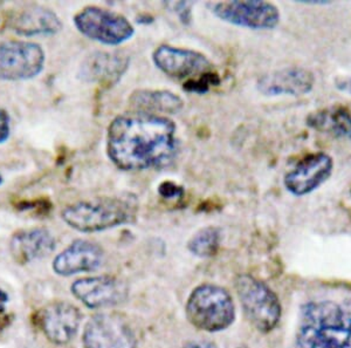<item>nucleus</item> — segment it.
<instances>
[{
  "label": "nucleus",
  "instance_id": "26",
  "mask_svg": "<svg viewBox=\"0 0 351 348\" xmlns=\"http://www.w3.org/2000/svg\"><path fill=\"white\" fill-rule=\"evenodd\" d=\"M182 348H219L216 344H213L211 341L196 340L190 341L188 344L184 345Z\"/></svg>",
  "mask_w": 351,
  "mask_h": 348
},
{
  "label": "nucleus",
  "instance_id": "2",
  "mask_svg": "<svg viewBox=\"0 0 351 348\" xmlns=\"http://www.w3.org/2000/svg\"><path fill=\"white\" fill-rule=\"evenodd\" d=\"M298 345L300 348H351V299L304 305Z\"/></svg>",
  "mask_w": 351,
  "mask_h": 348
},
{
  "label": "nucleus",
  "instance_id": "5",
  "mask_svg": "<svg viewBox=\"0 0 351 348\" xmlns=\"http://www.w3.org/2000/svg\"><path fill=\"white\" fill-rule=\"evenodd\" d=\"M236 290L248 321L260 332L273 331L281 319V304L276 293L250 275L237 277Z\"/></svg>",
  "mask_w": 351,
  "mask_h": 348
},
{
  "label": "nucleus",
  "instance_id": "24",
  "mask_svg": "<svg viewBox=\"0 0 351 348\" xmlns=\"http://www.w3.org/2000/svg\"><path fill=\"white\" fill-rule=\"evenodd\" d=\"M11 134V121L8 113L0 108V143H4L8 140Z\"/></svg>",
  "mask_w": 351,
  "mask_h": 348
},
{
  "label": "nucleus",
  "instance_id": "6",
  "mask_svg": "<svg viewBox=\"0 0 351 348\" xmlns=\"http://www.w3.org/2000/svg\"><path fill=\"white\" fill-rule=\"evenodd\" d=\"M73 21L81 34L108 46L123 44L135 34V28L125 16L99 6L84 8Z\"/></svg>",
  "mask_w": 351,
  "mask_h": 348
},
{
  "label": "nucleus",
  "instance_id": "27",
  "mask_svg": "<svg viewBox=\"0 0 351 348\" xmlns=\"http://www.w3.org/2000/svg\"><path fill=\"white\" fill-rule=\"evenodd\" d=\"M8 301V293L3 291L1 288H0V313L3 312L5 310V305Z\"/></svg>",
  "mask_w": 351,
  "mask_h": 348
},
{
  "label": "nucleus",
  "instance_id": "13",
  "mask_svg": "<svg viewBox=\"0 0 351 348\" xmlns=\"http://www.w3.org/2000/svg\"><path fill=\"white\" fill-rule=\"evenodd\" d=\"M82 323V314L75 305L67 301L48 304L39 314V326L44 336L54 345H67L75 338Z\"/></svg>",
  "mask_w": 351,
  "mask_h": 348
},
{
  "label": "nucleus",
  "instance_id": "4",
  "mask_svg": "<svg viewBox=\"0 0 351 348\" xmlns=\"http://www.w3.org/2000/svg\"><path fill=\"white\" fill-rule=\"evenodd\" d=\"M185 313L190 324L204 332H220L236 321L233 298L226 288L216 284L197 286L189 296Z\"/></svg>",
  "mask_w": 351,
  "mask_h": 348
},
{
  "label": "nucleus",
  "instance_id": "22",
  "mask_svg": "<svg viewBox=\"0 0 351 348\" xmlns=\"http://www.w3.org/2000/svg\"><path fill=\"white\" fill-rule=\"evenodd\" d=\"M219 84V76H217L216 73L208 72L199 76V78H197V79H193V80L188 81L186 84H184V89L188 91V92L203 94V93L208 92L212 86H217Z\"/></svg>",
  "mask_w": 351,
  "mask_h": 348
},
{
  "label": "nucleus",
  "instance_id": "18",
  "mask_svg": "<svg viewBox=\"0 0 351 348\" xmlns=\"http://www.w3.org/2000/svg\"><path fill=\"white\" fill-rule=\"evenodd\" d=\"M128 66V56L121 53L95 52L88 56L81 66V76L89 82L116 84Z\"/></svg>",
  "mask_w": 351,
  "mask_h": 348
},
{
  "label": "nucleus",
  "instance_id": "3",
  "mask_svg": "<svg viewBox=\"0 0 351 348\" xmlns=\"http://www.w3.org/2000/svg\"><path fill=\"white\" fill-rule=\"evenodd\" d=\"M61 217L76 231L90 233L132 223L136 207L123 198L102 197L68 205L61 211Z\"/></svg>",
  "mask_w": 351,
  "mask_h": 348
},
{
  "label": "nucleus",
  "instance_id": "9",
  "mask_svg": "<svg viewBox=\"0 0 351 348\" xmlns=\"http://www.w3.org/2000/svg\"><path fill=\"white\" fill-rule=\"evenodd\" d=\"M212 12L220 21L251 30H273L280 23L279 8L268 1H223L212 5Z\"/></svg>",
  "mask_w": 351,
  "mask_h": 348
},
{
  "label": "nucleus",
  "instance_id": "11",
  "mask_svg": "<svg viewBox=\"0 0 351 348\" xmlns=\"http://www.w3.org/2000/svg\"><path fill=\"white\" fill-rule=\"evenodd\" d=\"M157 69L177 80H193L212 72L211 61L202 53L188 48L162 45L152 54Z\"/></svg>",
  "mask_w": 351,
  "mask_h": 348
},
{
  "label": "nucleus",
  "instance_id": "12",
  "mask_svg": "<svg viewBox=\"0 0 351 348\" xmlns=\"http://www.w3.org/2000/svg\"><path fill=\"white\" fill-rule=\"evenodd\" d=\"M332 170L334 161L327 152L311 154L286 174L285 187L294 196H306L326 183Z\"/></svg>",
  "mask_w": 351,
  "mask_h": 348
},
{
  "label": "nucleus",
  "instance_id": "14",
  "mask_svg": "<svg viewBox=\"0 0 351 348\" xmlns=\"http://www.w3.org/2000/svg\"><path fill=\"white\" fill-rule=\"evenodd\" d=\"M104 251L100 245L86 240L73 242L53 260V271L61 277L94 272L104 265Z\"/></svg>",
  "mask_w": 351,
  "mask_h": 348
},
{
  "label": "nucleus",
  "instance_id": "8",
  "mask_svg": "<svg viewBox=\"0 0 351 348\" xmlns=\"http://www.w3.org/2000/svg\"><path fill=\"white\" fill-rule=\"evenodd\" d=\"M84 348H137V338L125 316L97 313L84 325Z\"/></svg>",
  "mask_w": 351,
  "mask_h": 348
},
{
  "label": "nucleus",
  "instance_id": "23",
  "mask_svg": "<svg viewBox=\"0 0 351 348\" xmlns=\"http://www.w3.org/2000/svg\"><path fill=\"white\" fill-rule=\"evenodd\" d=\"M160 195L164 198H178L183 196V188H180L178 185L172 183V182H164L160 185Z\"/></svg>",
  "mask_w": 351,
  "mask_h": 348
},
{
  "label": "nucleus",
  "instance_id": "19",
  "mask_svg": "<svg viewBox=\"0 0 351 348\" xmlns=\"http://www.w3.org/2000/svg\"><path fill=\"white\" fill-rule=\"evenodd\" d=\"M307 124L316 132L351 141V107L346 104H331L311 113Z\"/></svg>",
  "mask_w": 351,
  "mask_h": 348
},
{
  "label": "nucleus",
  "instance_id": "25",
  "mask_svg": "<svg viewBox=\"0 0 351 348\" xmlns=\"http://www.w3.org/2000/svg\"><path fill=\"white\" fill-rule=\"evenodd\" d=\"M335 87L339 89V92L351 95V76L337 78L335 80Z\"/></svg>",
  "mask_w": 351,
  "mask_h": 348
},
{
  "label": "nucleus",
  "instance_id": "1",
  "mask_svg": "<svg viewBox=\"0 0 351 348\" xmlns=\"http://www.w3.org/2000/svg\"><path fill=\"white\" fill-rule=\"evenodd\" d=\"M107 152L124 172L164 168L177 154L176 124L167 116L123 113L109 126Z\"/></svg>",
  "mask_w": 351,
  "mask_h": 348
},
{
  "label": "nucleus",
  "instance_id": "20",
  "mask_svg": "<svg viewBox=\"0 0 351 348\" xmlns=\"http://www.w3.org/2000/svg\"><path fill=\"white\" fill-rule=\"evenodd\" d=\"M129 104L136 112L150 114H177L184 107L180 96L170 91H150L140 89L132 93Z\"/></svg>",
  "mask_w": 351,
  "mask_h": 348
},
{
  "label": "nucleus",
  "instance_id": "21",
  "mask_svg": "<svg viewBox=\"0 0 351 348\" xmlns=\"http://www.w3.org/2000/svg\"><path fill=\"white\" fill-rule=\"evenodd\" d=\"M221 242V231L217 227H206L197 231L191 240H189V251L200 257V258H208L215 256L220 248Z\"/></svg>",
  "mask_w": 351,
  "mask_h": 348
},
{
  "label": "nucleus",
  "instance_id": "16",
  "mask_svg": "<svg viewBox=\"0 0 351 348\" xmlns=\"http://www.w3.org/2000/svg\"><path fill=\"white\" fill-rule=\"evenodd\" d=\"M8 27L23 36H54L60 32L62 23L51 8L32 4L13 12L8 19Z\"/></svg>",
  "mask_w": 351,
  "mask_h": 348
},
{
  "label": "nucleus",
  "instance_id": "17",
  "mask_svg": "<svg viewBox=\"0 0 351 348\" xmlns=\"http://www.w3.org/2000/svg\"><path fill=\"white\" fill-rule=\"evenodd\" d=\"M56 250V238L45 228L16 232L10 242V253L14 262L25 265L49 256Z\"/></svg>",
  "mask_w": 351,
  "mask_h": 348
},
{
  "label": "nucleus",
  "instance_id": "10",
  "mask_svg": "<svg viewBox=\"0 0 351 348\" xmlns=\"http://www.w3.org/2000/svg\"><path fill=\"white\" fill-rule=\"evenodd\" d=\"M73 296L90 310L114 308L128 298V286L115 277H86L71 286Z\"/></svg>",
  "mask_w": 351,
  "mask_h": 348
},
{
  "label": "nucleus",
  "instance_id": "28",
  "mask_svg": "<svg viewBox=\"0 0 351 348\" xmlns=\"http://www.w3.org/2000/svg\"><path fill=\"white\" fill-rule=\"evenodd\" d=\"M3 185V177L0 175V185Z\"/></svg>",
  "mask_w": 351,
  "mask_h": 348
},
{
  "label": "nucleus",
  "instance_id": "7",
  "mask_svg": "<svg viewBox=\"0 0 351 348\" xmlns=\"http://www.w3.org/2000/svg\"><path fill=\"white\" fill-rule=\"evenodd\" d=\"M45 61L46 54L44 49L34 41L0 43V80L34 79L44 71Z\"/></svg>",
  "mask_w": 351,
  "mask_h": 348
},
{
  "label": "nucleus",
  "instance_id": "15",
  "mask_svg": "<svg viewBox=\"0 0 351 348\" xmlns=\"http://www.w3.org/2000/svg\"><path fill=\"white\" fill-rule=\"evenodd\" d=\"M315 76L304 67H287L261 76L256 89L266 96H302L314 89Z\"/></svg>",
  "mask_w": 351,
  "mask_h": 348
}]
</instances>
